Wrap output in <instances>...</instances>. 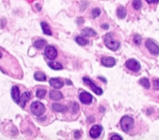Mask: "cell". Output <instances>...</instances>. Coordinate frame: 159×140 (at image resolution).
Masks as SVG:
<instances>
[{"instance_id":"cell-6","label":"cell","mask_w":159,"mask_h":140,"mask_svg":"<svg viewBox=\"0 0 159 140\" xmlns=\"http://www.w3.org/2000/svg\"><path fill=\"white\" fill-rule=\"evenodd\" d=\"M44 55L48 59L54 60L57 57V50L53 46H47L44 50Z\"/></svg>"},{"instance_id":"cell-11","label":"cell","mask_w":159,"mask_h":140,"mask_svg":"<svg viewBox=\"0 0 159 140\" xmlns=\"http://www.w3.org/2000/svg\"><path fill=\"white\" fill-rule=\"evenodd\" d=\"M102 66L106 67H113L116 65V60L112 57H103L101 60Z\"/></svg>"},{"instance_id":"cell-16","label":"cell","mask_w":159,"mask_h":140,"mask_svg":"<svg viewBox=\"0 0 159 140\" xmlns=\"http://www.w3.org/2000/svg\"><path fill=\"white\" fill-rule=\"evenodd\" d=\"M52 108L54 111H57V112H65L67 111V107L65 105L60 104H53Z\"/></svg>"},{"instance_id":"cell-24","label":"cell","mask_w":159,"mask_h":140,"mask_svg":"<svg viewBox=\"0 0 159 140\" xmlns=\"http://www.w3.org/2000/svg\"><path fill=\"white\" fill-rule=\"evenodd\" d=\"M46 95V90H44V89H40V90H37V91L36 92V96H37L38 98L40 99H42L45 97Z\"/></svg>"},{"instance_id":"cell-15","label":"cell","mask_w":159,"mask_h":140,"mask_svg":"<svg viewBox=\"0 0 159 140\" xmlns=\"http://www.w3.org/2000/svg\"><path fill=\"white\" fill-rule=\"evenodd\" d=\"M62 93L57 90H51L50 93V97L54 101H59L62 98Z\"/></svg>"},{"instance_id":"cell-12","label":"cell","mask_w":159,"mask_h":140,"mask_svg":"<svg viewBox=\"0 0 159 140\" xmlns=\"http://www.w3.org/2000/svg\"><path fill=\"white\" fill-rule=\"evenodd\" d=\"M49 83L51 87L54 89H61L63 87V82L57 78H52L50 79Z\"/></svg>"},{"instance_id":"cell-27","label":"cell","mask_w":159,"mask_h":140,"mask_svg":"<svg viewBox=\"0 0 159 140\" xmlns=\"http://www.w3.org/2000/svg\"><path fill=\"white\" fill-rule=\"evenodd\" d=\"M71 109H72V113H74V114L77 113L78 111V109H79L78 104L75 102V103L73 104V106H72V108H71Z\"/></svg>"},{"instance_id":"cell-3","label":"cell","mask_w":159,"mask_h":140,"mask_svg":"<svg viewBox=\"0 0 159 140\" xmlns=\"http://www.w3.org/2000/svg\"><path fill=\"white\" fill-rule=\"evenodd\" d=\"M30 111L33 114L36 116L42 115L45 111L44 105L39 101H35L30 105Z\"/></svg>"},{"instance_id":"cell-13","label":"cell","mask_w":159,"mask_h":140,"mask_svg":"<svg viewBox=\"0 0 159 140\" xmlns=\"http://www.w3.org/2000/svg\"><path fill=\"white\" fill-rule=\"evenodd\" d=\"M30 97H31V93H30V92H25V93L21 96L20 100V104H19L21 106V107H25L26 103L30 100Z\"/></svg>"},{"instance_id":"cell-10","label":"cell","mask_w":159,"mask_h":140,"mask_svg":"<svg viewBox=\"0 0 159 140\" xmlns=\"http://www.w3.org/2000/svg\"><path fill=\"white\" fill-rule=\"evenodd\" d=\"M11 96H12V100L17 104H20V90L18 87L14 86L12 87L11 90Z\"/></svg>"},{"instance_id":"cell-9","label":"cell","mask_w":159,"mask_h":140,"mask_svg":"<svg viewBox=\"0 0 159 140\" xmlns=\"http://www.w3.org/2000/svg\"><path fill=\"white\" fill-rule=\"evenodd\" d=\"M102 131V126L100 125H94L91 129H90L89 134L90 136L92 139H97L100 136L101 132Z\"/></svg>"},{"instance_id":"cell-7","label":"cell","mask_w":159,"mask_h":140,"mask_svg":"<svg viewBox=\"0 0 159 140\" xmlns=\"http://www.w3.org/2000/svg\"><path fill=\"white\" fill-rule=\"evenodd\" d=\"M126 66L127 69L133 72H137L141 69V65L135 59H130L126 62Z\"/></svg>"},{"instance_id":"cell-33","label":"cell","mask_w":159,"mask_h":140,"mask_svg":"<svg viewBox=\"0 0 159 140\" xmlns=\"http://www.w3.org/2000/svg\"><path fill=\"white\" fill-rule=\"evenodd\" d=\"M102 28H103V29H104V27H106V29H108L109 25H107V24H103V25H102Z\"/></svg>"},{"instance_id":"cell-4","label":"cell","mask_w":159,"mask_h":140,"mask_svg":"<svg viewBox=\"0 0 159 140\" xmlns=\"http://www.w3.org/2000/svg\"><path fill=\"white\" fill-rule=\"evenodd\" d=\"M83 82L86 83L87 86L90 87V88L92 89V91H93L94 93H96L97 95H102V90L100 87H97L93 82H92L89 78L88 77H84L83 78Z\"/></svg>"},{"instance_id":"cell-26","label":"cell","mask_w":159,"mask_h":140,"mask_svg":"<svg viewBox=\"0 0 159 140\" xmlns=\"http://www.w3.org/2000/svg\"><path fill=\"white\" fill-rule=\"evenodd\" d=\"M100 14V9L99 8H96L94 9L91 12V15H92V18H96V17H98Z\"/></svg>"},{"instance_id":"cell-28","label":"cell","mask_w":159,"mask_h":140,"mask_svg":"<svg viewBox=\"0 0 159 140\" xmlns=\"http://www.w3.org/2000/svg\"><path fill=\"white\" fill-rule=\"evenodd\" d=\"M134 42H135V44H141V37L140 36V35L137 34L134 37Z\"/></svg>"},{"instance_id":"cell-1","label":"cell","mask_w":159,"mask_h":140,"mask_svg":"<svg viewBox=\"0 0 159 140\" xmlns=\"http://www.w3.org/2000/svg\"><path fill=\"white\" fill-rule=\"evenodd\" d=\"M104 43L109 49L112 51H116L119 49L121 46V43L118 41H116L113 38V35L111 33H109L104 37Z\"/></svg>"},{"instance_id":"cell-19","label":"cell","mask_w":159,"mask_h":140,"mask_svg":"<svg viewBox=\"0 0 159 140\" xmlns=\"http://www.w3.org/2000/svg\"><path fill=\"white\" fill-rule=\"evenodd\" d=\"M34 79L36 80L42 82V81L46 80V76L44 72H37L34 73Z\"/></svg>"},{"instance_id":"cell-32","label":"cell","mask_w":159,"mask_h":140,"mask_svg":"<svg viewBox=\"0 0 159 140\" xmlns=\"http://www.w3.org/2000/svg\"><path fill=\"white\" fill-rule=\"evenodd\" d=\"M80 136H81V132H80L79 131H76V134H75V137H76V139H78Z\"/></svg>"},{"instance_id":"cell-29","label":"cell","mask_w":159,"mask_h":140,"mask_svg":"<svg viewBox=\"0 0 159 140\" xmlns=\"http://www.w3.org/2000/svg\"><path fill=\"white\" fill-rule=\"evenodd\" d=\"M154 87L156 90H159V79H155L154 80Z\"/></svg>"},{"instance_id":"cell-22","label":"cell","mask_w":159,"mask_h":140,"mask_svg":"<svg viewBox=\"0 0 159 140\" xmlns=\"http://www.w3.org/2000/svg\"><path fill=\"white\" fill-rule=\"evenodd\" d=\"M76 41L81 46H85L88 44V41H87V40L86 38H84L83 37H80V36L76 37Z\"/></svg>"},{"instance_id":"cell-31","label":"cell","mask_w":159,"mask_h":140,"mask_svg":"<svg viewBox=\"0 0 159 140\" xmlns=\"http://www.w3.org/2000/svg\"><path fill=\"white\" fill-rule=\"evenodd\" d=\"M147 2L150 3V4H152V3H158L159 2V0H146Z\"/></svg>"},{"instance_id":"cell-25","label":"cell","mask_w":159,"mask_h":140,"mask_svg":"<svg viewBox=\"0 0 159 140\" xmlns=\"http://www.w3.org/2000/svg\"><path fill=\"white\" fill-rule=\"evenodd\" d=\"M133 6H134V8L135 9H140L141 8V6H142L141 0H134L133 1Z\"/></svg>"},{"instance_id":"cell-17","label":"cell","mask_w":159,"mask_h":140,"mask_svg":"<svg viewBox=\"0 0 159 140\" xmlns=\"http://www.w3.org/2000/svg\"><path fill=\"white\" fill-rule=\"evenodd\" d=\"M116 14H117V17L120 19H124L126 15V9L124 7H123V6L119 7L117 9V11H116Z\"/></svg>"},{"instance_id":"cell-20","label":"cell","mask_w":159,"mask_h":140,"mask_svg":"<svg viewBox=\"0 0 159 140\" xmlns=\"http://www.w3.org/2000/svg\"><path fill=\"white\" fill-rule=\"evenodd\" d=\"M46 44H47V42H46V41L44 39H41V40H38V41H36L33 43V46H34L36 48H38V49H41L42 47H44L45 45H46Z\"/></svg>"},{"instance_id":"cell-21","label":"cell","mask_w":159,"mask_h":140,"mask_svg":"<svg viewBox=\"0 0 159 140\" xmlns=\"http://www.w3.org/2000/svg\"><path fill=\"white\" fill-rule=\"evenodd\" d=\"M48 66H49L52 69H54V70L62 69V66L60 64L59 62H49V63H48Z\"/></svg>"},{"instance_id":"cell-23","label":"cell","mask_w":159,"mask_h":140,"mask_svg":"<svg viewBox=\"0 0 159 140\" xmlns=\"http://www.w3.org/2000/svg\"><path fill=\"white\" fill-rule=\"evenodd\" d=\"M140 83L141 86L144 87L145 89H149L150 88V82L147 78H142L140 79Z\"/></svg>"},{"instance_id":"cell-8","label":"cell","mask_w":159,"mask_h":140,"mask_svg":"<svg viewBox=\"0 0 159 140\" xmlns=\"http://www.w3.org/2000/svg\"><path fill=\"white\" fill-rule=\"evenodd\" d=\"M79 100L84 104H90L92 101V96L89 93L82 92L79 95Z\"/></svg>"},{"instance_id":"cell-5","label":"cell","mask_w":159,"mask_h":140,"mask_svg":"<svg viewBox=\"0 0 159 140\" xmlns=\"http://www.w3.org/2000/svg\"><path fill=\"white\" fill-rule=\"evenodd\" d=\"M146 47L150 52V53L154 55H159V47L157 44H155L153 41L151 40H147L146 41Z\"/></svg>"},{"instance_id":"cell-34","label":"cell","mask_w":159,"mask_h":140,"mask_svg":"<svg viewBox=\"0 0 159 140\" xmlns=\"http://www.w3.org/2000/svg\"><path fill=\"white\" fill-rule=\"evenodd\" d=\"M99 78L100 79H102V80L103 81V82H106V79H103V77H101V76H100V77H99Z\"/></svg>"},{"instance_id":"cell-30","label":"cell","mask_w":159,"mask_h":140,"mask_svg":"<svg viewBox=\"0 0 159 140\" xmlns=\"http://www.w3.org/2000/svg\"><path fill=\"white\" fill-rule=\"evenodd\" d=\"M122 139V137L120 136H118V135H114V136H111V139Z\"/></svg>"},{"instance_id":"cell-2","label":"cell","mask_w":159,"mask_h":140,"mask_svg":"<svg viewBox=\"0 0 159 140\" xmlns=\"http://www.w3.org/2000/svg\"><path fill=\"white\" fill-rule=\"evenodd\" d=\"M121 128L125 132H128L131 129L134 128V120L130 116H123L121 121Z\"/></svg>"},{"instance_id":"cell-18","label":"cell","mask_w":159,"mask_h":140,"mask_svg":"<svg viewBox=\"0 0 159 140\" xmlns=\"http://www.w3.org/2000/svg\"><path fill=\"white\" fill-rule=\"evenodd\" d=\"M41 27H42V30H43V32L44 34L47 35L52 34V32H51V29H50L49 25L47 24L46 22H42V23H41Z\"/></svg>"},{"instance_id":"cell-35","label":"cell","mask_w":159,"mask_h":140,"mask_svg":"<svg viewBox=\"0 0 159 140\" xmlns=\"http://www.w3.org/2000/svg\"><path fill=\"white\" fill-rule=\"evenodd\" d=\"M66 82H68V83H69V85H71V81H69V80H66Z\"/></svg>"},{"instance_id":"cell-14","label":"cell","mask_w":159,"mask_h":140,"mask_svg":"<svg viewBox=\"0 0 159 140\" xmlns=\"http://www.w3.org/2000/svg\"><path fill=\"white\" fill-rule=\"evenodd\" d=\"M82 34L83 35V36H85V37H93V36H96L97 34H96V32L94 31V30L87 27V28H85V29L82 30Z\"/></svg>"}]
</instances>
